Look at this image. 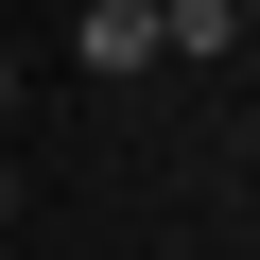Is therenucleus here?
<instances>
[{
	"label": "nucleus",
	"mask_w": 260,
	"mask_h": 260,
	"mask_svg": "<svg viewBox=\"0 0 260 260\" xmlns=\"http://www.w3.org/2000/svg\"><path fill=\"white\" fill-rule=\"evenodd\" d=\"M70 70H156V0H87L70 18Z\"/></svg>",
	"instance_id": "obj_1"
},
{
	"label": "nucleus",
	"mask_w": 260,
	"mask_h": 260,
	"mask_svg": "<svg viewBox=\"0 0 260 260\" xmlns=\"http://www.w3.org/2000/svg\"><path fill=\"white\" fill-rule=\"evenodd\" d=\"M0 121H18V52H0Z\"/></svg>",
	"instance_id": "obj_2"
},
{
	"label": "nucleus",
	"mask_w": 260,
	"mask_h": 260,
	"mask_svg": "<svg viewBox=\"0 0 260 260\" xmlns=\"http://www.w3.org/2000/svg\"><path fill=\"white\" fill-rule=\"evenodd\" d=\"M0 225H18V156H0Z\"/></svg>",
	"instance_id": "obj_3"
}]
</instances>
